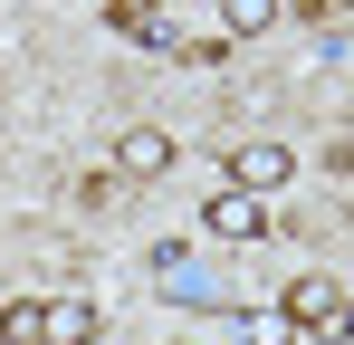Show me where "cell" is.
<instances>
[{
    "label": "cell",
    "mask_w": 354,
    "mask_h": 345,
    "mask_svg": "<svg viewBox=\"0 0 354 345\" xmlns=\"http://www.w3.org/2000/svg\"><path fill=\"white\" fill-rule=\"evenodd\" d=\"M278 317H288L297 336H345V288H335V278H288Z\"/></svg>",
    "instance_id": "1"
},
{
    "label": "cell",
    "mask_w": 354,
    "mask_h": 345,
    "mask_svg": "<svg viewBox=\"0 0 354 345\" xmlns=\"http://www.w3.org/2000/svg\"><path fill=\"white\" fill-rule=\"evenodd\" d=\"M221 10V39H259V29H278V0H211Z\"/></svg>",
    "instance_id": "7"
},
{
    "label": "cell",
    "mask_w": 354,
    "mask_h": 345,
    "mask_svg": "<svg viewBox=\"0 0 354 345\" xmlns=\"http://www.w3.org/2000/svg\"><path fill=\"white\" fill-rule=\"evenodd\" d=\"M0 345H48V307L39 297H10L0 307Z\"/></svg>",
    "instance_id": "8"
},
{
    "label": "cell",
    "mask_w": 354,
    "mask_h": 345,
    "mask_svg": "<svg viewBox=\"0 0 354 345\" xmlns=\"http://www.w3.org/2000/svg\"><path fill=\"white\" fill-rule=\"evenodd\" d=\"M96 336V307H86V297H58V307H48V345H86Z\"/></svg>",
    "instance_id": "10"
},
{
    "label": "cell",
    "mask_w": 354,
    "mask_h": 345,
    "mask_svg": "<svg viewBox=\"0 0 354 345\" xmlns=\"http://www.w3.org/2000/svg\"><path fill=\"white\" fill-rule=\"evenodd\" d=\"M115 172H134V182H153V172H173V134L163 125H134L115 144Z\"/></svg>",
    "instance_id": "4"
},
{
    "label": "cell",
    "mask_w": 354,
    "mask_h": 345,
    "mask_svg": "<svg viewBox=\"0 0 354 345\" xmlns=\"http://www.w3.org/2000/svg\"><path fill=\"white\" fill-rule=\"evenodd\" d=\"M221 326H230V345H288V336H297L278 307H249V317H221Z\"/></svg>",
    "instance_id": "9"
},
{
    "label": "cell",
    "mask_w": 354,
    "mask_h": 345,
    "mask_svg": "<svg viewBox=\"0 0 354 345\" xmlns=\"http://www.w3.org/2000/svg\"><path fill=\"white\" fill-rule=\"evenodd\" d=\"M288 154H278V144H239V154H230V182H239V192H278V182H288Z\"/></svg>",
    "instance_id": "5"
},
{
    "label": "cell",
    "mask_w": 354,
    "mask_h": 345,
    "mask_svg": "<svg viewBox=\"0 0 354 345\" xmlns=\"http://www.w3.org/2000/svg\"><path fill=\"white\" fill-rule=\"evenodd\" d=\"M153 278L173 288V297H211V278H201V259H192V249H173V240L153 249Z\"/></svg>",
    "instance_id": "6"
},
{
    "label": "cell",
    "mask_w": 354,
    "mask_h": 345,
    "mask_svg": "<svg viewBox=\"0 0 354 345\" xmlns=\"http://www.w3.org/2000/svg\"><path fill=\"white\" fill-rule=\"evenodd\" d=\"M201 230H211V240H268V202H259V192H239V182H211V202H201Z\"/></svg>",
    "instance_id": "2"
},
{
    "label": "cell",
    "mask_w": 354,
    "mask_h": 345,
    "mask_svg": "<svg viewBox=\"0 0 354 345\" xmlns=\"http://www.w3.org/2000/svg\"><path fill=\"white\" fill-rule=\"evenodd\" d=\"M106 29H115L124 48H173V19H163V0H106Z\"/></svg>",
    "instance_id": "3"
}]
</instances>
